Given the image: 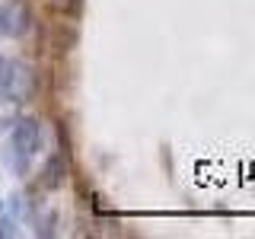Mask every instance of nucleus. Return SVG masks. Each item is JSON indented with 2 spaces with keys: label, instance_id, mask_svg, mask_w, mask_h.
Listing matches in <instances>:
<instances>
[{
  "label": "nucleus",
  "instance_id": "f257e3e1",
  "mask_svg": "<svg viewBox=\"0 0 255 239\" xmlns=\"http://www.w3.org/2000/svg\"><path fill=\"white\" fill-rule=\"evenodd\" d=\"M42 150V124L35 118H16L6 137V163L16 175H26Z\"/></svg>",
  "mask_w": 255,
  "mask_h": 239
},
{
  "label": "nucleus",
  "instance_id": "f03ea898",
  "mask_svg": "<svg viewBox=\"0 0 255 239\" xmlns=\"http://www.w3.org/2000/svg\"><path fill=\"white\" fill-rule=\"evenodd\" d=\"M3 93H6V96H13L16 102L32 99V96H35V74H32L29 64H22V61H10V70H6Z\"/></svg>",
  "mask_w": 255,
  "mask_h": 239
},
{
  "label": "nucleus",
  "instance_id": "7ed1b4c3",
  "mask_svg": "<svg viewBox=\"0 0 255 239\" xmlns=\"http://www.w3.org/2000/svg\"><path fill=\"white\" fill-rule=\"evenodd\" d=\"M22 13L16 10V6H6L0 3V38H10V35H19L22 32Z\"/></svg>",
  "mask_w": 255,
  "mask_h": 239
},
{
  "label": "nucleus",
  "instance_id": "20e7f679",
  "mask_svg": "<svg viewBox=\"0 0 255 239\" xmlns=\"http://www.w3.org/2000/svg\"><path fill=\"white\" fill-rule=\"evenodd\" d=\"M16 118H19V102H16L13 96L0 93V131H10Z\"/></svg>",
  "mask_w": 255,
  "mask_h": 239
},
{
  "label": "nucleus",
  "instance_id": "39448f33",
  "mask_svg": "<svg viewBox=\"0 0 255 239\" xmlns=\"http://www.w3.org/2000/svg\"><path fill=\"white\" fill-rule=\"evenodd\" d=\"M61 172H64V163H61V156H54V163L45 166L42 185H45V188H58V185H61Z\"/></svg>",
  "mask_w": 255,
  "mask_h": 239
},
{
  "label": "nucleus",
  "instance_id": "423d86ee",
  "mask_svg": "<svg viewBox=\"0 0 255 239\" xmlns=\"http://www.w3.org/2000/svg\"><path fill=\"white\" fill-rule=\"evenodd\" d=\"M6 70H10V61L0 58V93H3V83H6Z\"/></svg>",
  "mask_w": 255,
  "mask_h": 239
},
{
  "label": "nucleus",
  "instance_id": "0eeeda50",
  "mask_svg": "<svg viewBox=\"0 0 255 239\" xmlns=\"http://www.w3.org/2000/svg\"><path fill=\"white\" fill-rule=\"evenodd\" d=\"M6 227H10V220H6V214H3V204H0V233L10 236V230H6Z\"/></svg>",
  "mask_w": 255,
  "mask_h": 239
}]
</instances>
